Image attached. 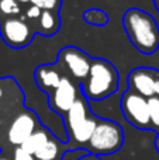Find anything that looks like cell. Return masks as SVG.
<instances>
[{
	"mask_svg": "<svg viewBox=\"0 0 159 160\" xmlns=\"http://www.w3.org/2000/svg\"><path fill=\"white\" fill-rule=\"evenodd\" d=\"M159 80V72L154 69H145V68H138L132 70L128 76V84L131 91L145 97L156 96V83Z\"/></svg>",
	"mask_w": 159,
	"mask_h": 160,
	"instance_id": "obj_8",
	"label": "cell"
},
{
	"mask_svg": "<svg viewBox=\"0 0 159 160\" xmlns=\"http://www.w3.org/2000/svg\"><path fill=\"white\" fill-rule=\"evenodd\" d=\"M2 37L11 48L27 47L33 39V31L21 18H7L2 22Z\"/></svg>",
	"mask_w": 159,
	"mask_h": 160,
	"instance_id": "obj_7",
	"label": "cell"
},
{
	"mask_svg": "<svg viewBox=\"0 0 159 160\" xmlns=\"http://www.w3.org/2000/svg\"><path fill=\"white\" fill-rule=\"evenodd\" d=\"M49 139H51V135L48 133V131L37 129L20 148H21L23 150H25L27 153H30V155L34 156L48 141H49Z\"/></svg>",
	"mask_w": 159,
	"mask_h": 160,
	"instance_id": "obj_12",
	"label": "cell"
},
{
	"mask_svg": "<svg viewBox=\"0 0 159 160\" xmlns=\"http://www.w3.org/2000/svg\"><path fill=\"white\" fill-rule=\"evenodd\" d=\"M59 61L70 72V75L78 80H86L90 72L92 61L83 51L75 47H66L59 52Z\"/></svg>",
	"mask_w": 159,
	"mask_h": 160,
	"instance_id": "obj_6",
	"label": "cell"
},
{
	"mask_svg": "<svg viewBox=\"0 0 159 160\" xmlns=\"http://www.w3.org/2000/svg\"><path fill=\"white\" fill-rule=\"evenodd\" d=\"M76 101H78V90L75 84L68 78H62L59 86L51 96V107L58 112L68 114V111L73 107Z\"/></svg>",
	"mask_w": 159,
	"mask_h": 160,
	"instance_id": "obj_10",
	"label": "cell"
},
{
	"mask_svg": "<svg viewBox=\"0 0 159 160\" xmlns=\"http://www.w3.org/2000/svg\"><path fill=\"white\" fill-rule=\"evenodd\" d=\"M85 18L93 25H104L107 22V16L100 10H87L85 13Z\"/></svg>",
	"mask_w": 159,
	"mask_h": 160,
	"instance_id": "obj_15",
	"label": "cell"
},
{
	"mask_svg": "<svg viewBox=\"0 0 159 160\" xmlns=\"http://www.w3.org/2000/svg\"><path fill=\"white\" fill-rule=\"evenodd\" d=\"M62 80V76L52 65H41L35 70V82L42 90H55Z\"/></svg>",
	"mask_w": 159,
	"mask_h": 160,
	"instance_id": "obj_11",
	"label": "cell"
},
{
	"mask_svg": "<svg viewBox=\"0 0 159 160\" xmlns=\"http://www.w3.org/2000/svg\"><path fill=\"white\" fill-rule=\"evenodd\" d=\"M118 88V73L110 62L104 59H93L90 72L83 82L85 97L87 100L100 101L115 93Z\"/></svg>",
	"mask_w": 159,
	"mask_h": 160,
	"instance_id": "obj_2",
	"label": "cell"
},
{
	"mask_svg": "<svg viewBox=\"0 0 159 160\" xmlns=\"http://www.w3.org/2000/svg\"><path fill=\"white\" fill-rule=\"evenodd\" d=\"M155 6H156V8H158V11H159V0H155Z\"/></svg>",
	"mask_w": 159,
	"mask_h": 160,
	"instance_id": "obj_24",
	"label": "cell"
},
{
	"mask_svg": "<svg viewBox=\"0 0 159 160\" xmlns=\"http://www.w3.org/2000/svg\"><path fill=\"white\" fill-rule=\"evenodd\" d=\"M121 111L127 121L134 127L145 129L151 125L148 98L134 91H126L121 96Z\"/></svg>",
	"mask_w": 159,
	"mask_h": 160,
	"instance_id": "obj_5",
	"label": "cell"
},
{
	"mask_svg": "<svg viewBox=\"0 0 159 160\" xmlns=\"http://www.w3.org/2000/svg\"><path fill=\"white\" fill-rule=\"evenodd\" d=\"M65 119L70 138L79 145L89 143L97 125V119L87 115V102L83 97L78 98L73 107L68 111Z\"/></svg>",
	"mask_w": 159,
	"mask_h": 160,
	"instance_id": "obj_4",
	"label": "cell"
},
{
	"mask_svg": "<svg viewBox=\"0 0 159 160\" xmlns=\"http://www.w3.org/2000/svg\"><path fill=\"white\" fill-rule=\"evenodd\" d=\"M16 2H20V3H27V2H30V0H16Z\"/></svg>",
	"mask_w": 159,
	"mask_h": 160,
	"instance_id": "obj_25",
	"label": "cell"
},
{
	"mask_svg": "<svg viewBox=\"0 0 159 160\" xmlns=\"http://www.w3.org/2000/svg\"><path fill=\"white\" fill-rule=\"evenodd\" d=\"M31 4L39 7L41 10H56V7L59 6V2L61 0H30Z\"/></svg>",
	"mask_w": 159,
	"mask_h": 160,
	"instance_id": "obj_18",
	"label": "cell"
},
{
	"mask_svg": "<svg viewBox=\"0 0 159 160\" xmlns=\"http://www.w3.org/2000/svg\"><path fill=\"white\" fill-rule=\"evenodd\" d=\"M0 160H8V159H6V158H0Z\"/></svg>",
	"mask_w": 159,
	"mask_h": 160,
	"instance_id": "obj_26",
	"label": "cell"
},
{
	"mask_svg": "<svg viewBox=\"0 0 159 160\" xmlns=\"http://www.w3.org/2000/svg\"><path fill=\"white\" fill-rule=\"evenodd\" d=\"M149 105V115H151V124L159 128V97H151L148 98Z\"/></svg>",
	"mask_w": 159,
	"mask_h": 160,
	"instance_id": "obj_17",
	"label": "cell"
},
{
	"mask_svg": "<svg viewBox=\"0 0 159 160\" xmlns=\"http://www.w3.org/2000/svg\"><path fill=\"white\" fill-rule=\"evenodd\" d=\"M124 143V132L114 121L101 119L89 141V153L96 156L115 153Z\"/></svg>",
	"mask_w": 159,
	"mask_h": 160,
	"instance_id": "obj_3",
	"label": "cell"
},
{
	"mask_svg": "<svg viewBox=\"0 0 159 160\" xmlns=\"http://www.w3.org/2000/svg\"><path fill=\"white\" fill-rule=\"evenodd\" d=\"M39 21V27L42 30V34H47V35H52L58 31L59 27V21L58 17L49 10H42L41 17L38 18Z\"/></svg>",
	"mask_w": 159,
	"mask_h": 160,
	"instance_id": "obj_14",
	"label": "cell"
},
{
	"mask_svg": "<svg viewBox=\"0 0 159 160\" xmlns=\"http://www.w3.org/2000/svg\"><path fill=\"white\" fill-rule=\"evenodd\" d=\"M0 11L6 16H14L20 13L18 2L16 0H0Z\"/></svg>",
	"mask_w": 159,
	"mask_h": 160,
	"instance_id": "obj_16",
	"label": "cell"
},
{
	"mask_svg": "<svg viewBox=\"0 0 159 160\" xmlns=\"http://www.w3.org/2000/svg\"><path fill=\"white\" fill-rule=\"evenodd\" d=\"M37 160H59L61 159V145L58 141L51 138L38 152L34 155Z\"/></svg>",
	"mask_w": 159,
	"mask_h": 160,
	"instance_id": "obj_13",
	"label": "cell"
},
{
	"mask_svg": "<svg viewBox=\"0 0 159 160\" xmlns=\"http://www.w3.org/2000/svg\"><path fill=\"white\" fill-rule=\"evenodd\" d=\"M37 131V118L33 112H20L10 124L7 132L8 142L20 148Z\"/></svg>",
	"mask_w": 159,
	"mask_h": 160,
	"instance_id": "obj_9",
	"label": "cell"
},
{
	"mask_svg": "<svg viewBox=\"0 0 159 160\" xmlns=\"http://www.w3.org/2000/svg\"><path fill=\"white\" fill-rule=\"evenodd\" d=\"M155 146H156V150H158V152H159V136H158L156 142H155Z\"/></svg>",
	"mask_w": 159,
	"mask_h": 160,
	"instance_id": "obj_22",
	"label": "cell"
},
{
	"mask_svg": "<svg viewBox=\"0 0 159 160\" xmlns=\"http://www.w3.org/2000/svg\"><path fill=\"white\" fill-rule=\"evenodd\" d=\"M76 160H100V159H99V156H96V155L87 153V155L82 156V158H79V159H76Z\"/></svg>",
	"mask_w": 159,
	"mask_h": 160,
	"instance_id": "obj_21",
	"label": "cell"
},
{
	"mask_svg": "<svg viewBox=\"0 0 159 160\" xmlns=\"http://www.w3.org/2000/svg\"><path fill=\"white\" fill-rule=\"evenodd\" d=\"M123 24L131 44L144 55H151L159 47V27L151 14L140 8H128Z\"/></svg>",
	"mask_w": 159,
	"mask_h": 160,
	"instance_id": "obj_1",
	"label": "cell"
},
{
	"mask_svg": "<svg viewBox=\"0 0 159 160\" xmlns=\"http://www.w3.org/2000/svg\"><path fill=\"white\" fill-rule=\"evenodd\" d=\"M13 160H37L33 155L27 153L25 150H23L21 148H17L14 150V156H13Z\"/></svg>",
	"mask_w": 159,
	"mask_h": 160,
	"instance_id": "obj_19",
	"label": "cell"
},
{
	"mask_svg": "<svg viewBox=\"0 0 159 160\" xmlns=\"http://www.w3.org/2000/svg\"><path fill=\"white\" fill-rule=\"evenodd\" d=\"M41 13H42V10L39 7H37V6H30V7L27 8L25 16H27L30 20H37L41 17Z\"/></svg>",
	"mask_w": 159,
	"mask_h": 160,
	"instance_id": "obj_20",
	"label": "cell"
},
{
	"mask_svg": "<svg viewBox=\"0 0 159 160\" xmlns=\"http://www.w3.org/2000/svg\"><path fill=\"white\" fill-rule=\"evenodd\" d=\"M2 98H3V87L0 84V101H2Z\"/></svg>",
	"mask_w": 159,
	"mask_h": 160,
	"instance_id": "obj_23",
	"label": "cell"
}]
</instances>
